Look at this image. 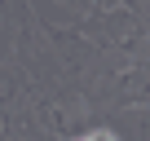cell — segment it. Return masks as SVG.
<instances>
[{"label": "cell", "instance_id": "cell-1", "mask_svg": "<svg viewBox=\"0 0 150 141\" xmlns=\"http://www.w3.org/2000/svg\"><path fill=\"white\" fill-rule=\"evenodd\" d=\"M75 141H119L110 128H93V132H84V137H75Z\"/></svg>", "mask_w": 150, "mask_h": 141}]
</instances>
